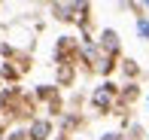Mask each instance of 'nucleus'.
<instances>
[{
    "instance_id": "nucleus-1",
    "label": "nucleus",
    "mask_w": 149,
    "mask_h": 140,
    "mask_svg": "<svg viewBox=\"0 0 149 140\" xmlns=\"http://www.w3.org/2000/svg\"><path fill=\"white\" fill-rule=\"evenodd\" d=\"M116 98H119V85L107 79V82H100L97 88L91 91V107L100 116H107V113H113V107H116Z\"/></svg>"
},
{
    "instance_id": "nucleus-2",
    "label": "nucleus",
    "mask_w": 149,
    "mask_h": 140,
    "mask_svg": "<svg viewBox=\"0 0 149 140\" xmlns=\"http://www.w3.org/2000/svg\"><path fill=\"white\" fill-rule=\"evenodd\" d=\"M79 49H82V46L73 37H61L58 46H55V61L58 64H76L79 61Z\"/></svg>"
},
{
    "instance_id": "nucleus-3",
    "label": "nucleus",
    "mask_w": 149,
    "mask_h": 140,
    "mask_svg": "<svg viewBox=\"0 0 149 140\" xmlns=\"http://www.w3.org/2000/svg\"><path fill=\"white\" fill-rule=\"evenodd\" d=\"M33 101H46L52 116H61V110H64L61 95H58V85H37V91H33Z\"/></svg>"
},
{
    "instance_id": "nucleus-4",
    "label": "nucleus",
    "mask_w": 149,
    "mask_h": 140,
    "mask_svg": "<svg viewBox=\"0 0 149 140\" xmlns=\"http://www.w3.org/2000/svg\"><path fill=\"white\" fill-rule=\"evenodd\" d=\"M52 137V122L49 119H33L28 125V140H49Z\"/></svg>"
},
{
    "instance_id": "nucleus-5",
    "label": "nucleus",
    "mask_w": 149,
    "mask_h": 140,
    "mask_svg": "<svg viewBox=\"0 0 149 140\" xmlns=\"http://www.w3.org/2000/svg\"><path fill=\"white\" fill-rule=\"evenodd\" d=\"M97 49L107 52V55H116V58H119V34H116L113 28L100 31V43H97Z\"/></svg>"
},
{
    "instance_id": "nucleus-6",
    "label": "nucleus",
    "mask_w": 149,
    "mask_h": 140,
    "mask_svg": "<svg viewBox=\"0 0 149 140\" xmlns=\"http://www.w3.org/2000/svg\"><path fill=\"white\" fill-rule=\"evenodd\" d=\"M52 15L58 22H76V3H52Z\"/></svg>"
},
{
    "instance_id": "nucleus-7",
    "label": "nucleus",
    "mask_w": 149,
    "mask_h": 140,
    "mask_svg": "<svg viewBox=\"0 0 149 140\" xmlns=\"http://www.w3.org/2000/svg\"><path fill=\"white\" fill-rule=\"evenodd\" d=\"M76 79V67L73 64H58V88H67Z\"/></svg>"
},
{
    "instance_id": "nucleus-8",
    "label": "nucleus",
    "mask_w": 149,
    "mask_h": 140,
    "mask_svg": "<svg viewBox=\"0 0 149 140\" xmlns=\"http://www.w3.org/2000/svg\"><path fill=\"white\" fill-rule=\"evenodd\" d=\"M119 67H122V73L128 76V82H134V79L140 76V64L134 61V58H122V61H119Z\"/></svg>"
},
{
    "instance_id": "nucleus-9",
    "label": "nucleus",
    "mask_w": 149,
    "mask_h": 140,
    "mask_svg": "<svg viewBox=\"0 0 149 140\" xmlns=\"http://www.w3.org/2000/svg\"><path fill=\"white\" fill-rule=\"evenodd\" d=\"M18 76H22V70H18L15 64H12V61H6L3 67H0V79H9V82H15Z\"/></svg>"
},
{
    "instance_id": "nucleus-10",
    "label": "nucleus",
    "mask_w": 149,
    "mask_h": 140,
    "mask_svg": "<svg viewBox=\"0 0 149 140\" xmlns=\"http://www.w3.org/2000/svg\"><path fill=\"white\" fill-rule=\"evenodd\" d=\"M137 37L140 40H149V15H140L137 18Z\"/></svg>"
},
{
    "instance_id": "nucleus-11",
    "label": "nucleus",
    "mask_w": 149,
    "mask_h": 140,
    "mask_svg": "<svg viewBox=\"0 0 149 140\" xmlns=\"http://www.w3.org/2000/svg\"><path fill=\"white\" fill-rule=\"evenodd\" d=\"M3 140H28V128H12V131H6Z\"/></svg>"
},
{
    "instance_id": "nucleus-12",
    "label": "nucleus",
    "mask_w": 149,
    "mask_h": 140,
    "mask_svg": "<svg viewBox=\"0 0 149 140\" xmlns=\"http://www.w3.org/2000/svg\"><path fill=\"white\" fill-rule=\"evenodd\" d=\"M100 140H125L119 134V131H107V134H100Z\"/></svg>"
},
{
    "instance_id": "nucleus-13",
    "label": "nucleus",
    "mask_w": 149,
    "mask_h": 140,
    "mask_svg": "<svg viewBox=\"0 0 149 140\" xmlns=\"http://www.w3.org/2000/svg\"><path fill=\"white\" fill-rule=\"evenodd\" d=\"M131 134H134L131 140H137V137H143V128H140V125H137V122H134V125H131Z\"/></svg>"
},
{
    "instance_id": "nucleus-14",
    "label": "nucleus",
    "mask_w": 149,
    "mask_h": 140,
    "mask_svg": "<svg viewBox=\"0 0 149 140\" xmlns=\"http://www.w3.org/2000/svg\"><path fill=\"white\" fill-rule=\"evenodd\" d=\"M146 107H149V95H146Z\"/></svg>"
},
{
    "instance_id": "nucleus-15",
    "label": "nucleus",
    "mask_w": 149,
    "mask_h": 140,
    "mask_svg": "<svg viewBox=\"0 0 149 140\" xmlns=\"http://www.w3.org/2000/svg\"><path fill=\"white\" fill-rule=\"evenodd\" d=\"M0 113H3V104H0Z\"/></svg>"
},
{
    "instance_id": "nucleus-16",
    "label": "nucleus",
    "mask_w": 149,
    "mask_h": 140,
    "mask_svg": "<svg viewBox=\"0 0 149 140\" xmlns=\"http://www.w3.org/2000/svg\"><path fill=\"white\" fill-rule=\"evenodd\" d=\"M146 140H149V134H146Z\"/></svg>"
},
{
    "instance_id": "nucleus-17",
    "label": "nucleus",
    "mask_w": 149,
    "mask_h": 140,
    "mask_svg": "<svg viewBox=\"0 0 149 140\" xmlns=\"http://www.w3.org/2000/svg\"><path fill=\"white\" fill-rule=\"evenodd\" d=\"M125 140H128V137H125Z\"/></svg>"
}]
</instances>
